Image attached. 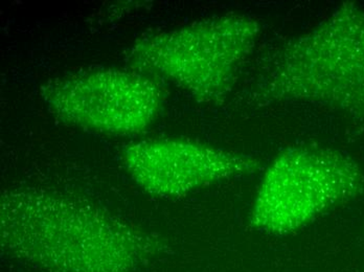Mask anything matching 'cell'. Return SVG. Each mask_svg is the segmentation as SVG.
<instances>
[{"instance_id":"1","label":"cell","mask_w":364,"mask_h":272,"mask_svg":"<svg viewBox=\"0 0 364 272\" xmlns=\"http://www.w3.org/2000/svg\"><path fill=\"white\" fill-rule=\"evenodd\" d=\"M0 244L42 272H136L164 247L154 234L95 203L42 187L2 193Z\"/></svg>"},{"instance_id":"2","label":"cell","mask_w":364,"mask_h":272,"mask_svg":"<svg viewBox=\"0 0 364 272\" xmlns=\"http://www.w3.org/2000/svg\"><path fill=\"white\" fill-rule=\"evenodd\" d=\"M257 105L304 103L364 117V10L343 2L270 55L255 78Z\"/></svg>"},{"instance_id":"3","label":"cell","mask_w":364,"mask_h":272,"mask_svg":"<svg viewBox=\"0 0 364 272\" xmlns=\"http://www.w3.org/2000/svg\"><path fill=\"white\" fill-rule=\"evenodd\" d=\"M259 22L225 14L139 38L127 57L134 70L163 77L199 103L220 105L232 94L261 37Z\"/></svg>"},{"instance_id":"4","label":"cell","mask_w":364,"mask_h":272,"mask_svg":"<svg viewBox=\"0 0 364 272\" xmlns=\"http://www.w3.org/2000/svg\"><path fill=\"white\" fill-rule=\"evenodd\" d=\"M363 191V169L345 152L321 146L287 148L262 176L250 224L273 236L294 233Z\"/></svg>"},{"instance_id":"5","label":"cell","mask_w":364,"mask_h":272,"mask_svg":"<svg viewBox=\"0 0 364 272\" xmlns=\"http://www.w3.org/2000/svg\"><path fill=\"white\" fill-rule=\"evenodd\" d=\"M48 111L62 123L97 134L134 136L163 110V86L144 72L119 68L80 70L40 87Z\"/></svg>"},{"instance_id":"6","label":"cell","mask_w":364,"mask_h":272,"mask_svg":"<svg viewBox=\"0 0 364 272\" xmlns=\"http://www.w3.org/2000/svg\"><path fill=\"white\" fill-rule=\"evenodd\" d=\"M126 172L139 187L159 198H179L222 181L255 173L259 161L194 139L161 137L122 150Z\"/></svg>"}]
</instances>
